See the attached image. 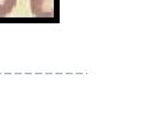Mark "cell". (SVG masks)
Wrapping results in <instances>:
<instances>
[{
	"mask_svg": "<svg viewBox=\"0 0 147 131\" xmlns=\"http://www.w3.org/2000/svg\"><path fill=\"white\" fill-rule=\"evenodd\" d=\"M31 10L36 18H54V0H31Z\"/></svg>",
	"mask_w": 147,
	"mask_h": 131,
	"instance_id": "1",
	"label": "cell"
},
{
	"mask_svg": "<svg viewBox=\"0 0 147 131\" xmlns=\"http://www.w3.org/2000/svg\"><path fill=\"white\" fill-rule=\"evenodd\" d=\"M18 0H0V18L7 16L16 6Z\"/></svg>",
	"mask_w": 147,
	"mask_h": 131,
	"instance_id": "2",
	"label": "cell"
}]
</instances>
